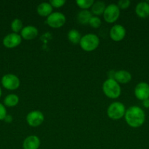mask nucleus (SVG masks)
I'll list each match as a JSON object with an SVG mask.
<instances>
[{
  "instance_id": "22",
  "label": "nucleus",
  "mask_w": 149,
  "mask_h": 149,
  "mask_svg": "<svg viewBox=\"0 0 149 149\" xmlns=\"http://www.w3.org/2000/svg\"><path fill=\"white\" fill-rule=\"evenodd\" d=\"M94 3L93 0H77L76 1V4L82 10H88L89 8L92 7Z\"/></svg>"
},
{
  "instance_id": "12",
  "label": "nucleus",
  "mask_w": 149,
  "mask_h": 149,
  "mask_svg": "<svg viewBox=\"0 0 149 149\" xmlns=\"http://www.w3.org/2000/svg\"><path fill=\"white\" fill-rule=\"evenodd\" d=\"M39 33L37 28L34 26H27L23 28L20 31V36L25 40H32L37 36Z\"/></svg>"
},
{
  "instance_id": "1",
  "label": "nucleus",
  "mask_w": 149,
  "mask_h": 149,
  "mask_svg": "<svg viewBox=\"0 0 149 149\" xmlns=\"http://www.w3.org/2000/svg\"><path fill=\"white\" fill-rule=\"evenodd\" d=\"M124 118L129 126L133 128H137L144 124L145 120V114L141 108L133 106L126 110Z\"/></svg>"
},
{
  "instance_id": "15",
  "label": "nucleus",
  "mask_w": 149,
  "mask_h": 149,
  "mask_svg": "<svg viewBox=\"0 0 149 149\" xmlns=\"http://www.w3.org/2000/svg\"><path fill=\"white\" fill-rule=\"evenodd\" d=\"M135 13L138 17L146 18L149 16V4L146 1L138 3L135 7Z\"/></svg>"
},
{
  "instance_id": "19",
  "label": "nucleus",
  "mask_w": 149,
  "mask_h": 149,
  "mask_svg": "<svg viewBox=\"0 0 149 149\" xmlns=\"http://www.w3.org/2000/svg\"><path fill=\"white\" fill-rule=\"evenodd\" d=\"M67 38L71 43L77 45L80 43L82 36L78 31L76 29H71L67 33Z\"/></svg>"
},
{
  "instance_id": "27",
  "label": "nucleus",
  "mask_w": 149,
  "mask_h": 149,
  "mask_svg": "<svg viewBox=\"0 0 149 149\" xmlns=\"http://www.w3.org/2000/svg\"><path fill=\"white\" fill-rule=\"evenodd\" d=\"M143 105L146 109H149V99H146V100H143Z\"/></svg>"
},
{
  "instance_id": "26",
  "label": "nucleus",
  "mask_w": 149,
  "mask_h": 149,
  "mask_svg": "<svg viewBox=\"0 0 149 149\" xmlns=\"http://www.w3.org/2000/svg\"><path fill=\"white\" fill-rule=\"evenodd\" d=\"M7 116V110L5 106L0 103V120H4Z\"/></svg>"
},
{
  "instance_id": "21",
  "label": "nucleus",
  "mask_w": 149,
  "mask_h": 149,
  "mask_svg": "<svg viewBox=\"0 0 149 149\" xmlns=\"http://www.w3.org/2000/svg\"><path fill=\"white\" fill-rule=\"evenodd\" d=\"M23 28V22L20 19L15 18L12 21L11 29L13 30V33H18V32L21 31Z\"/></svg>"
},
{
  "instance_id": "11",
  "label": "nucleus",
  "mask_w": 149,
  "mask_h": 149,
  "mask_svg": "<svg viewBox=\"0 0 149 149\" xmlns=\"http://www.w3.org/2000/svg\"><path fill=\"white\" fill-rule=\"evenodd\" d=\"M127 31L123 26L119 24L114 25L110 31V36L114 42H121L126 36Z\"/></svg>"
},
{
  "instance_id": "5",
  "label": "nucleus",
  "mask_w": 149,
  "mask_h": 149,
  "mask_svg": "<svg viewBox=\"0 0 149 149\" xmlns=\"http://www.w3.org/2000/svg\"><path fill=\"white\" fill-rule=\"evenodd\" d=\"M46 23L48 26L53 29H58L65 24L66 16L59 12H53L48 17Z\"/></svg>"
},
{
  "instance_id": "20",
  "label": "nucleus",
  "mask_w": 149,
  "mask_h": 149,
  "mask_svg": "<svg viewBox=\"0 0 149 149\" xmlns=\"http://www.w3.org/2000/svg\"><path fill=\"white\" fill-rule=\"evenodd\" d=\"M19 103V97L15 94H10L5 97L4 103L7 107H14Z\"/></svg>"
},
{
  "instance_id": "6",
  "label": "nucleus",
  "mask_w": 149,
  "mask_h": 149,
  "mask_svg": "<svg viewBox=\"0 0 149 149\" xmlns=\"http://www.w3.org/2000/svg\"><path fill=\"white\" fill-rule=\"evenodd\" d=\"M120 9L115 4H110L106 6L103 17L105 21L108 23H113L116 21L120 16Z\"/></svg>"
},
{
  "instance_id": "7",
  "label": "nucleus",
  "mask_w": 149,
  "mask_h": 149,
  "mask_svg": "<svg viewBox=\"0 0 149 149\" xmlns=\"http://www.w3.org/2000/svg\"><path fill=\"white\" fill-rule=\"evenodd\" d=\"M1 84L8 90H15L20 87V79L16 75L13 74H5L1 78Z\"/></svg>"
},
{
  "instance_id": "16",
  "label": "nucleus",
  "mask_w": 149,
  "mask_h": 149,
  "mask_svg": "<svg viewBox=\"0 0 149 149\" xmlns=\"http://www.w3.org/2000/svg\"><path fill=\"white\" fill-rule=\"evenodd\" d=\"M37 12L39 15L48 17L53 13V7L49 2H42L37 6Z\"/></svg>"
},
{
  "instance_id": "28",
  "label": "nucleus",
  "mask_w": 149,
  "mask_h": 149,
  "mask_svg": "<svg viewBox=\"0 0 149 149\" xmlns=\"http://www.w3.org/2000/svg\"><path fill=\"white\" fill-rule=\"evenodd\" d=\"M4 120H5L6 122L10 123V122H12V121H13V117H12V116H10V115H7V116H6V118L4 119Z\"/></svg>"
},
{
  "instance_id": "3",
  "label": "nucleus",
  "mask_w": 149,
  "mask_h": 149,
  "mask_svg": "<svg viewBox=\"0 0 149 149\" xmlns=\"http://www.w3.org/2000/svg\"><path fill=\"white\" fill-rule=\"evenodd\" d=\"M80 47L86 52H92L99 45V39L95 33H87L82 36L79 43Z\"/></svg>"
},
{
  "instance_id": "13",
  "label": "nucleus",
  "mask_w": 149,
  "mask_h": 149,
  "mask_svg": "<svg viewBox=\"0 0 149 149\" xmlns=\"http://www.w3.org/2000/svg\"><path fill=\"white\" fill-rule=\"evenodd\" d=\"M40 139L37 135H29L26 137L23 143V149H39L40 146Z\"/></svg>"
},
{
  "instance_id": "2",
  "label": "nucleus",
  "mask_w": 149,
  "mask_h": 149,
  "mask_svg": "<svg viewBox=\"0 0 149 149\" xmlns=\"http://www.w3.org/2000/svg\"><path fill=\"white\" fill-rule=\"evenodd\" d=\"M102 91L109 98L116 99L121 95V88L114 79H108L102 84Z\"/></svg>"
},
{
  "instance_id": "14",
  "label": "nucleus",
  "mask_w": 149,
  "mask_h": 149,
  "mask_svg": "<svg viewBox=\"0 0 149 149\" xmlns=\"http://www.w3.org/2000/svg\"><path fill=\"white\" fill-rule=\"evenodd\" d=\"M114 79L118 84H127L131 80V75L129 71L125 70H120L115 71Z\"/></svg>"
},
{
  "instance_id": "4",
  "label": "nucleus",
  "mask_w": 149,
  "mask_h": 149,
  "mask_svg": "<svg viewBox=\"0 0 149 149\" xmlns=\"http://www.w3.org/2000/svg\"><path fill=\"white\" fill-rule=\"evenodd\" d=\"M126 108L124 103L115 101L111 103L107 109V114L110 119L112 120H118L124 117L126 113Z\"/></svg>"
},
{
  "instance_id": "9",
  "label": "nucleus",
  "mask_w": 149,
  "mask_h": 149,
  "mask_svg": "<svg viewBox=\"0 0 149 149\" xmlns=\"http://www.w3.org/2000/svg\"><path fill=\"white\" fill-rule=\"evenodd\" d=\"M134 95L142 101L149 99V84L144 81L138 83L134 88Z\"/></svg>"
},
{
  "instance_id": "24",
  "label": "nucleus",
  "mask_w": 149,
  "mask_h": 149,
  "mask_svg": "<svg viewBox=\"0 0 149 149\" xmlns=\"http://www.w3.org/2000/svg\"><path fill=\"white\" fill-rule=\"evenodd\" d=\"M53 8H61L66 4L65 0H51L49 1Z\"/></svg>"
},
{
  "instance_id": "25",
  "label": "nucleus",
  "mask_w": 149,
  "mask_h": 149,
  "mask_svg": "<svg viewBox=\"0 0 149 149\" xmlns=\"http://www.w3.org/2000/svg\"><path fill=\"white\" fill-rule=\"evenodd\" d=\"M131 4V1L129 0H120L118 2V7H119V9H122V10H125V9L128 8L129 7Z\"/></svg>"
},
{
  "instance_id": "18",
  "label": "nucleus",
  "mask_w": 149,
  "mask_h": 149,
  "mask_svg": "<svg viewBox=\"0 0 149 149\" xmlns=\"http://www.w3.org/2000/svg\"><path fill=\"white\" fill-rule=\"evenodd\" d=\"M105 8H106V5L104 1H94L91 7V13L95 15V16L101 15H103Z\"/></svg>"
},
{
  "instance_id": "17",
  "label": "nucleus",
  "mask_w": 149,
  "mask_h": 149,
  "mask_svg": "<svg viewBox=\"0 0 149 149\" xmlns=\"http://www.w3.org/2000/svg\"><path fill=\"white\" fill-rule=\"evenodd\" d=\"M92 17L91 12L88 10H83L79 12L77 15V20L79 23L82 25L89 24V20Z\"/></svg>"
},
{
  "instance_id": "29",
  "label": "nucleus",
  "mask_w": 149,
  "mask_h": 149,
  "mask_svg": "<svg viewBox=\"0 0 149 149\" xmlns=\"http://www.w3.org/2000/svg\"><path fill=\"white\" fill-rule=\"evenodd\" d=\"M1 93H2V92H1V87H0V97H1Z\"/></svg>"
},
{
  "instance_id": "8",
  "label": "nucleus",
  "mask_w": 149,
  "mask_h": 149,
  "mask_svg": "<svg viewBox=\"0 0 149 149\" xmlns=\"http://www.w3.org/2000/svg\"><path fill=\"white\" fill-rule=\"evenodd\" d=\"M28 125L32 127H37L42 125L45 120V116L40 111L35 110L29 112L26 117Z\"/></svg>"
},
{
  "instance_id": "10",
  "label": "nucleus",
  "mask_w": 149,
  "mask_h": 149,
  "mask_svg": "<svg viewBox=\"0 0 149 149\" xmlns=\"http://www.w3.org/2000/svg\"><path fill=\"white\" fill-rule=\"evenodd\" d=\"M22 42V37L20 35L15 33H11L7 34L5 37L3 39V45L5 47L15 48L19 46Z\"/></svg>"
},
{
  "instance_id": "23",
  "label": "nucleus",
  "mask_w": 149,
  "mask_h": 149,
  "mask_svg": "<svg viewBox=\"0 0 149 149\" xmlns=\"http://www.w3.org/2000/svg\"><path fill=\"white\" fill-rule=\"evenodd\" d=\"M89 25L93 29H98L102 25V20L98 16H92L89 20Z\"/></svg>"
}]
</instances>
